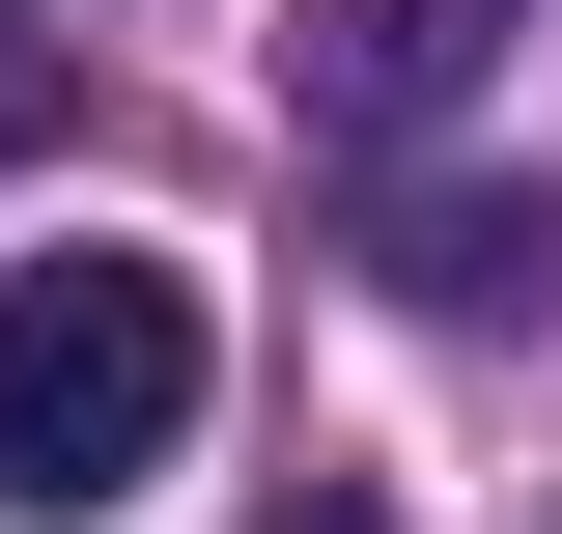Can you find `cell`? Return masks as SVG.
<instances>
[{"instance_id":"obj_3","label":"cell","mask_w":562,"mask_h":534,"mask_svg":"<svg viewBox=\"0 0 562 534\" xmlns=\"http://www.w3.org/2000/svg\"><path fill=\"white\" fill-rule=\"evenodd\" d=\"M394 281L422 310H562V198H394Z\"/></svg>"},{"instance_id":"obj_2","label":"cell","mask_w":562,"mask_h":534,"mask_svg":"<svg viewBox=\"0 0 562 534\" xmlns=\"http://www.w3.org/2000/svg\"><path fill=\"white\" fill-rule=\"evenodd\" d=\"M450 85H479V0H310V113L338 141H422Z\"/></svg>"},{"instance_id":"obj_5","label":"cell","mask_w":562,"mask_h":534,"mask_svg":"<svg viewBox=\"0 0 562 534\" xmlns=\"http://www.w3.org/2000/svg\"><path fill=\"white\" fill-rule=\"evenodd\" d=\"M281 534H394V507H366V478H310V507H281Z\"/></svg>"},{"instance_id":"obj_4","label":"cell","mask_w":562,"mask_h":534,"mask_svg":"<svg viewBox=\"0 0 562 534\" xmlns=\"http://www.w3.org/2000/svg\"><path fill=\"white\" fill-rule=\"evenodd\" d=\"M57 85H85L57 29H0V169H29V141H57Z\"/></svg>"},{"instance_id":"obj_1","label":"cell","mask_w":562,"mask_h":534,"mask_svg":"<svg viewBox=\"0 0 562 534\" xmlns=\"http://www.w3.org/2000/svg\"><path fill=\"white\" fill-rule=\"evenodd\" d=\"M198 366H225V337H198L169 254H113V225L29 254V281H0V507L85 534L113 478H169V450H198Z\"/></svg>"}]
</instances>
